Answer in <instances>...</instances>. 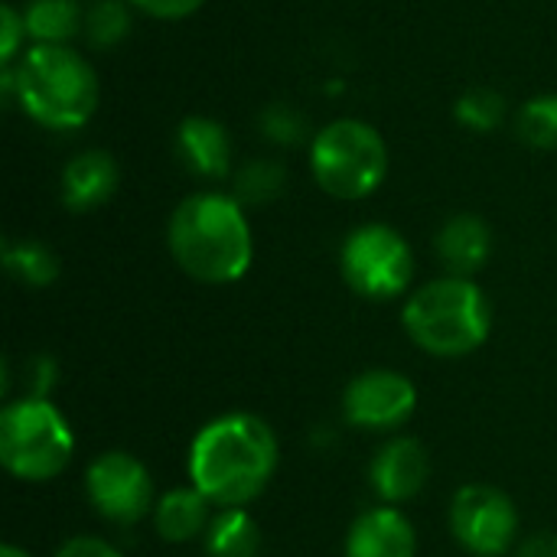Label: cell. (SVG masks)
Returning <instances> with one entry per match:
<instances>
[{
	"mask_svg": "<svg viewBox=\"0 0 557 557\" xmlns=\"http://www.w3.org/2000/svg\"><path fill=\"white\" fill-rule=\"evenodd\" d=\"M277 470V437L255 414L209 421L189 447V480L215 509H245Z\"/></svg>",
	"mask_w": 557,
	"mask_h": 557,
	"instance_id": "6da1fadb",
	"label": "cell"
},
{
	"mask_svg": "<svg viewBox=\"0 0 557 557\" xmlns=\"http://www.w3.org/2000/svg\"><path fill=\"white\" fill-rule=\"evenodd\" d=\"M166 245L180 271L202 284H235L255 258L245 206L225 193L186 196L170 215Z\"/></svg>",
	"mask_w": 557,
	"mask_h": 557,
	"instance_id": "7a4b0ae2",
	"label": "cell"
},
{
	"mask_svg": "<svg viewBox=\"0 0 557 557\" xmlns=\"http://www.w3.org/2000/svg\"><path fill=\"white\" fill-rule=\"evenodd\" d=\"M3 95L39 127L78 131L95 117L101 85L72 46H33L13 65H3Z\"/></svg>",
	"mask_w": 557,
	"mask_h": 557,
	"instance_id": "3957f363",
	"label": "cell"
},
{
	"mask_svg": "<svg viewBox=\"0 0 557 557\" xmlns=\"http://www.w3.org/2000/svg\"><path fill=\"white\" fill-rule=\"evenodd\" d=\"M405 333L418 349L437 359L476 352L493 330V307L473 277H437L418 287L401 310Z\"/></svg>",
	"mask_w": 557,
	"mask_h": 557,
	"instance_id": "277c9868",
	"label": "cell"
},
{
	"mask_svg": "<svg viewBox=\"0 0 557 557\" xmlns=\"http://www.w3.org/2000/svg\"><path fill=\"white\" fill-rule=\"evenodd\" d=\"M75 454V434L42 395H23L0 411V463L26 483L59 476Z\"/></svg>",
	"mask_w": 557,
	"mask_h": 557,
	"instance_id": "5b68a950",
	"label": "cell"
},
{
	"mask_svg": "<svg viewBox=\"0 0 557 557\" xmlns=\"http://www.w3.org/2000/svg\"><path fill=\"white\" fill-rule=\"evenodd\" d=\"M310 170L326 196L366 199L388 176L385 137L359 117L330 121L310 144Z\"/></svg>",
	"mask_w": 557,
	"mask_h": 557,
	"instance_id": "8992f818",
	"label": "cell"
},
{
	"mask_svg": "<svg viewBox=\"0 0 557 557\" xmlns=\"http://www.w3.org/2000/svg\"><path fill=\"white\" fill-rule=\"evenodd\" d=\"M339 271L359 297L395 300L408 294L414 281V255L401 232L382 222H369L349 232L343 242Z\"/></svg>",
	"mask_w": 557,
	"mask_h": 557,
	"instance_id": "52a82bcc",
	"label": "cell"
},
{
	"mask_svg": "<svg viewBox=\"0 0 557 557\" xmlns=\"http://www.w3.org/2000/svg\"><path fill=\"white\" fill-rule=\"evenodd\" d=\"M450 532L463 552L499 557L519 542V509L496 486H463L450 503Z\"/></svg>",
	"mask_w": 557,
	"mask_h": 557,
	"instance_id": "ba28073f",
	"label": "cell"
},
{
	"mask_svg": "<svg viewBox=\"0 0 557 557\" xmlns=\"http://www.w3.org/2000/svg\"><path fill=\"white\" fill-rule=\"evenodd\" d=\"M85 493L91 509L114 525H134L157 506L147 467L124 450H108L88 463Z\"/></svg>",
	"mask_w": 557,
	"mask_h": 557,
	"instance_id": "9c48e42d",
	"label": "cell"
},
{
	"mask_svg": "<svg viewBox=\"0 0 557 557\" xmlns=\"http://www.w3.org/2000/svg\"><path fill=\"white\" fill-rule=\"evenodd\" d=\"M418 411V388L395 369H369L346 385L343 414L359 431H395Z\"/></svg>",
	"mask_w": 557,
	"mask_h": 557,
	"instance_id": "30bf717a",
	"label": "cell"
},
{
	"mask_svg": "<svg viewBox=\"0 0 557 557\" xmlns=\"http://www.w3.org/2000/svg\"><path fill=\"white\" fill-rule=\"evenodd\" d=\"M431 476L428 450L411 437L388 441L369 463V483L385 506H398L414 499Z\"/></svg>",
	"mask_w": 557,
	"mask_h": 557,
	"instance_id": "8fae6325",
	"label": "cell"
},
{
	"mask_svg": "<svg viewBox=\"0 0 557 557\" xmlns=\"http://www.w3.org/2000/svg\"><path fill=\"white\" fill-rule=\"evenodd\" d=\"M346 557H418V532L395 506L366 509L349 525Z\"/></svg>",
	"mask_w": 557,
	"mask_h": 557,
	"instance_id": "7c38bea8",
	"label": "cell"
},
{
	"mask_svg": "<svg viewBox=\"0 0 557 557\" xmlns=\"http://www.w3.org/2000/svg\"><path fill=\"white\" fill-rule=\"evenodd\" d=\"M176 153L189 173L206 180H225L232 173V137L215 117L193 114L176 127Z\"/></svg>",
	"mask_w": 557,
	"mask_h": 557,
	"instance_id": "4fadbf2b",
	"label": "cell"
},
{
	"mask_svg": "<svg viewBox=\"0 0 557 557\" xmlns=\"http://www.w3.org/2000/svg\"><path fill=\"white\" fill-rule=\"evenodd\" d=\"M117 189V163L104 150H82L62 170V202L69 212H91Z\"/></svg>",
	"mask_w": 557,
	"mask_h": 557,
	"instance_id": "5bb4252c",
	"label": "cell"
},
{
	"mask_svg": "<svg viewBox=\"0 0 557 557\" xmlns=\"http://www.w3.org/2000/svg\"><path fill=\"white\" fill-rule=\"evenodd\" d=\"M493 255V228L480 215H454L437 232V258L454 277H473Z\"/></svg>",
	"mask_w": 557,
	"mask_h": 557,
	"instance_id": "9a60e30c",
	"label": "cell"
},
{
	"mask_svg": "<svg viewBox=\"0 0 557 557\" xmlns=\"http://www.w3.org/2000/svg\"><path fill=\"white\" fill-rule=\"evenodd\" d=\"M212 503L196 490V486H180L170 490L157 499L153 506V525L163 542L183 545L193 539H202L209 522H212Z\"/></svg>",
	"mask_w": 557,
	"mask_h": 557,
	"instance_id": "2e32d148",
	"label": "cell"
},
{
	"mask_svg": "<svg viewBox=\"0 0 557 557\" xmlns=\"http://www.w3.org/2000/svg\"><path fill=\"white\" fill-rule=\"evenodd\" d=\"M23 23L36 46H65L85 26V13L78 0H29Z\"/></svg>",
	"mask_w": 557,
	"mask_h": 557,
	"instance_id": "e0dca14e",
	"label": "cell"
},
{
	"mask_svg": "<svg viewBox=\"0 0 557 557\" xmlns=\"http://www.w3.org/2000/svg\"><path fill=\"white\" fill-rule=\"evenodd\" d=\"M209 557H258L261 529L245 509H219L202 535Z\"/></svg>",
	"mask_w": 557,
	"mask_h": 557,
	"instance_id": "ac0fdd59",
	"label": "cell"
},
{
	"mask_svg": "<svg viewBox=\"0 0 557 557\" xmlns=\"http://www.w3.org/2000/svg\"><path fill=\"white\" fill-rule=\"evenodd\" d=\"M3 264L26 287H49L59 277V258L42 242H7Z\"/></svg>",
	"mask_w": 557,
	"mask_h": 557,
	"instance_id": "d6986e66",
	"label": "cell"
},
{
	"mask_svg": "<svg viewBox=\"0 0 557 557\" xmlns=\"http://www.w3.org/2000/svg\"><path fill=\"white\" fill-rule=\"evenodd\" d=\"M287 186V170L277 160H251L235 173V199L242 206L274 202Z\"/></svg>",
	"mask_w": 557,
	"mask_h": 557,
	"instance_id": "ffe728a7",
	"label": "cell"
},
{
	"mask_svg": "<svg viewBox=\"0 0 557 557\" xmlns=\"http://www.w3.org/2000/svg\"><path fill=\"white\" fill-rule=\"evenodd\" d=\"M516 134L535 150L557 147V95H535L516 114Z\"/></svg>",
	"mask_w": 557,
	"mask_h": 557,
	"instance_id": "44dd1931",
	"label": "cell"
},
{
	"mask_svg": "<svg viewBox=\"0 0 557 557\" xmlns=\"http://www.w3.org/2000/svg\"><path fill=\"white\" fill-rule=\"evenodd\" d=\"M85 39L98 49L117 46L131 33V13L124 0H95L85 13Z\"/></svg>",
	"mask_w": 557,
	"mask_h": 557,
	"instance_id": "7402d4cb",
	"label": "cell"
},
{
	"mask_svg": "<svg viewBox=\"0 0 557 557\" xmlns=\"http://www.w3.org/2000/svg\"><path fill=\"white\" fill-rule=\"evenodd\" d=\"M457 121L467 127V131H476V134H490L503 124L506 117V98L493 88H470L460 95L457 108H454Z\"/></svg>",
	"mask_w": 557,
	"mask_h": 557,
	"instance_id": "603a6c76",
	"label": "cell"
},
{
	"mask_svg": "<svg viewBox=\"0 0 557 557\" xmlns=\"http://www.w3.org/2000/svg\"><path fill=\"white\" fill-rule=\"evenodd\" d=\"M261 131H264L268 140H274V144H281V147H284V144L294 147L297 140H304L307 124H304L300 111H294L290 104H271V108H264V114H261Z\"/></svg>",
	"mask_w": 557,
	"mask_h": 557,
	"instance_id": "cb8c5ba5",
	"label": "cell"
},
{
	"mask_svg": "<svg viewBox=\"0 0 557 557\" xmlns=\"http://www.w3.org/2000/svg\"><path fill=\"white\" fill-rule=\"evenodd\" d=\"M23 39H26L23 13H20L13 3H3V7H0V62H3V65H13V62H16Z\"/></svg>",
	"mask_w": 557,
	"mask_h": 557,
	"instance_id": "d4e9b609",
	"label": "cell"
},
{
	"mask_svg": "<svg viewBox=\"0 0 557 557\" xmlns=\"http://www.w3.org/2000/svg\"><path fill=\"white\" fill-rule=\"evenodd\" d=\"M131 7H137L140 13L147 16H157V20H186L193 16L206 0H127Z\"/></svg>",
	"mask_w": 557,
	"mask_h": 557,
	"instance_id": "484cf974",
	"label": "cell"
},
{
	"mask_svg": "<svg viewBox=\"0 0 557 557\" xmlns=\"http://www.w3.org/2000/svg\"><path fill=\"white\" fill-rule=\"evenodd\" d=\"M55 557H121V552L114 545H108L104 539L78 535V539H69Z\"/></svg>",
	"mask_w": 557,
	"mask_h": 557,
	"instance_id": "4316f807",
	"label": "cell"
},
{
	"mask_svg": "<svg viewBox=\"0 0 557 557\" xmlns=\"http://www.w3.org/2000/svg\"><path fill=\"white\" fill-rule=\"evenodd\" d=\"M516 557H557V532H535L522 539Z\"/></svg>",
	"mask_w": 557,
	"mask_h": 557,
	"instance_id": "83f0119b",
	"label": "cell"
},
{
	"mask_svg": "<svg viewBox=\"0 0 557 557\" xmlns=\"http://www.w3.org/2000/svg\"><path fill=\"white\" fill-rule=\"evenodd\" d=\"M0 557H29V555H26V552H20L16 545H3V548H0Z\"/></svg>",
	"mask_w": 557,
	"mask_h": 557,
	"instance_id": "f1b7e54d",
	"label": "cell"
}]
</instances>
